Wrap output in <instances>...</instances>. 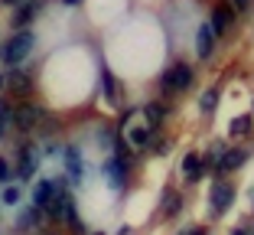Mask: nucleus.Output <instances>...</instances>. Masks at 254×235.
<instances>
[{
    "instance_id": "1",
    "label": "nucleus",
    "mask_w": 254,
    "mask_h": 235,
    "mask_svg": "<svg viewBox=\"0 0 254 235\" xmlns=\"http://www.w3.org/2000/svg\"><path fill=\"white\" fill-rule=\"evenodd\" d=\"M33 43H36V36H33L30 30H16L7 43L0 46V62H3V66H20V62H26V56L33 53Z\"/></svg>"
},
{
    "instance_id": "2",
    "label": "nucleus",
    "mask_w": 254,
    "mask_h": 235,
    "mask_svg": "<svg viewBox=\"0 0 254 235\" xmlns=\"http://www.w3.org/2000/svg\"><path fill=\"white\" fill-rule=\"evenodd\" d=\"M189 85H192V69L186 62H176V66H170L163 72V88L166 91H183Z\"/></svg>"
},
{
    "instance_id": "3",
    "label": "nucleus",
    "mask_w": 254,
    "mask_h": 235,
    "mask_svg": "<svg viewBox=\"0 0 254 235\" xmlns=\"http://www.w3.org/2000/svg\"><path fill=\"white\" fill-rule=\"evenodd\" d=\"M153 124H134V128H127L124 131V137H127V144H130V151H147L150 147V141H153Z\"/></svg>"
},
{
    "instance_id": "4",
    "label": "nucleus",
    "mask_w": 254,
    "mask_h": 235,
    "mask_svg": "<svg viewBox=\"0 0 254 235\" xmlns=\"http://www.w3.org/2000/svg\"><path fill=\"white\" fill-rule=\"evenodd\" d=\"M39 118H43V108H39V105H20V108H13V124L20 131H33L39 124Z\"/></svg>"
},
{
    "instance_id": "5",
    "label": "nucleus",
    "mask_w": 254,
    "mask_h": 235,
    "mask_svg": "<svg viewBox=\"0 0 254 235\" xmlns=\"http://www.w3.org/2000/svg\"><path fill=\"white\" fill-rule=\"evenodd\" d=\"M232 199H235V186L232 183H222L218 180L215 186H212V213H225L228 206H232Z\"/></svg>"
},
{
    "instance_id": "6",
    "label": "nucleus",
    "mask_w": 254,
    "mask_h": 235,
    "mask_svg": "<svg viewBox=\"0 0 254 235\" xmlns=\"http://www.w3.org/2000/svg\"><path fill=\"white\" fill-rule=\"evenodd\" d=\"M59 190H62V180H39L36 183V193H33V203H36L39 209H46Z\"/></svg>"
},
{
    "instance_id": "7",
    "label": "nucleus",
    "mask_w": 254,
    "mask_h": 235,
    "mask_svg": "<svg viewBox=\"0 0 254 235\" xmlns=\"http://www.w3.org/2000/svg\"><path fill=\"white\" fill-rule=\"evenodd\" d=\"M212 43H215V33L209 30V23L195 26V49H199V59H209L212 56Z\"/></svg>"
},
{
    "instance_id": "8",
    "label": "nucleus",
    "mask_w": 254,
    "mask_h": 235,
    "mask_svg": "<svg viewBox=\"0 0 254 235\" xmlns=\"http://www.w3.org/2000/svg\"><path fill=\"white\" fill-rule=\"evenodd\" d=\"M39 167V157L33 147H20V180H30Z\"/></svg>"
},
{
    "instance_id": "9",
    "label": "nucleus",
    "mask_w": 254,
    "mask_h": 235,
    "mask_svg": "<svg viewBox=\"0 0 254 235\" xmlns=\"http://www.w3.org/2000/svg\"><path fill=\"white\" fill-rule=\"evenodd\" d=\"M245 157H248L245 151H228L225 157H218V160H215V170H218V176H222V173H228V170H238L241 163H245Z\"/></svg>"
},
{
    "instance_id": "10",
    "label": "nucleus",
    "mask_w": 254,
    "mask_h": 235,
    "mask_svg": "<svg viewBox=\"0 0 254 235\" xmlns=\"http://www.w3.org/2000/svg\"><path fill=\"white\" fill-rule=\"evenodd\" d=\"M202 170H205V163H202L199 154H186V160H183V173H186V183H195L202 176Z\"/></svg>"
},
{
    "instance_id": "11",
    "label": "nucleus",
    "mask_w": 254,
    "mask_h": 235,
    "mask_svg": "<svg viewBox=\"0 0 254 235\" xmlns=\"http://www.w3.org/2000/svg\"><path fill=\"white\" fill-rule=\"evenodd\" d=\"M228 23H232V10H228V7H215V10H212V23H209V30L215 33V36H222V33L228 30Z\"/></svg>"
},
{
    "instance_id": "12",
    "label": "nucleus",
    "mask_w": 254,
    "mask_h": 235,
    "mask_svg": "<svg viewBox=\"0 0 254 235\" xmlns=\"http://www.w3.org/2000/svg\"><path fill=\"white\" fill-rule=\"evenodd\" d=\"M101 91H105L108 105L118 108V95H121V88H118V78H114L111 72H101Z\"/></svg>"
},
{
    "instance_id": "13",
    "label": "nucleus",
    "mask_w": 254,
    "mask_h": 235,
    "mask_svg": "<svg viewBox=\"0 0 254 235\" xmlns=\"http://www.w3.org/2000/svg\"><path fill=\"white\" fill-rule=\"evenodd\" d=\"M124 176H127V163H124V157H121V160H111V163H108V180H111L114 190H121V186H124Z\"/></svg>"
},
{
    "instance_id": "14",
    "label": "nucleus",
    "mask_w": 254,
    "mask_h": 235,
    "mask_svg": "<svg viewBox=\"0 0 254 235\" xmlns=\"http://www.w3.org/2000/svg\"><path fill=\"white\" fill-rule=\"evenodd\" d=\"M65 167H68V176H72L75 183L82 180V157H78L75 147H65Z\"/></svg>"
},
{
    "instance_id": "15",
    "label": "nucleus",
    "mask_w": 254,
    "mask_h": 235,
    "mask_svg": "<svg viewBox=\"0 0 254 235\" xmlns=\"http://www.w3.org/2000/svg\"><path fill=\"white\" fill-rule=\"evenodd\" d=\"M39 7H43V0H30L26 7H20V10H16V26H26V23L36 16V10H39Z\"/></svg>"
},
{
    "instance_id": "16",
    "label": "nucleus",
    "mask_w": 254,
    "mask_h": 235,
    "mask_svg": "<svg viewBox=\"0 0 254 235\" xmlns=\"http://www.w3.org/2000/svg\"><path fill=\"white\" fill-rule=\"evenodd\" d=\"M163 114H166V108L160 105V101H153V105H143V118H147V124H153V128L163 121Z\"/></svg>"
},
{
    "instance_id": "17",
    "label": "nucleus",
    "mask_w": 254,
    "mask_h": 235,
    "mask_svg": "<svg viewBox=\"0 0 254 235\" xmlns=\"http://www.w3.org/2000/svg\"><path fill=\"white\" fill-rule=\"evenodd\" d=\"M10 121H13V105H10L7 98H0V137L7 134Z\"/></svg>"
},
{
    "instance_id": "18",
    "label": "nucleus",
    "mask_w": 254,
    "mask_h": 235,
    "mask_svg": "<svg viewBox=\"0 0 254 235\" xmlns=\"http://www.w3.org/2000/svg\"><path fill=\"white\" fill-rule=\"evenodd\" d=\"M215 105H218V88H209L205 95H202V111L212 114V111H215Z\"/></svg>"
},
{
    "instance_id": "19",
    "label": "nucleus",
    "mask_w": 254,
    "mask_h": 235,
    "mask_svg": "<svg viewBox=\"0 0 254 235\" xmlns=\"http://www.w3.org/2000/svg\"><path fill=\"white\" fill-rule=\"evenodd\" d=\"M0 199H3V206H16L20 203V186H3V193H0Z\"/></svg>"
},
{
    "instance_id": "20",
    "label": "nucleus",
    "mask_w": 254,
    "mask_h": 235,
    "mask_svg": "<svg viewBox=\"0 0 254 235\" xmlns=\"http://www.w3.org/2000/svg\"><path fill=\"white\" fill-rule=\"evenodd\" d=\"M248 131H251V118L248 114H241V118L232 121V134H248Z\"/></svg>"
},
{
    "instance_id": "21",
    "label": "nucleus",
    "mask_w": 254,
    "mask_h": 235,
    "mask_svg": "<svg viewBox=\"0 0 254 235\" xmlns=\"http://www.w3.org/2000/svg\"><path fill=\"white\" fill-rule=\"evenodd\" d=\"M7 85H13V88L26 91V88H30V78L23 76V72H13V76H7Z\"/></svg>"
},
{
    "instance_id": "22",
    "label": "nucleus",
    "mask_w": 254,
    "mask_h": 235,
    "mask_svg": "<svg viewBox=\"0 0 254 235\" xmlns=\"http://www.w3.org/2000/svg\"><path fill=\"white\" fill-rule=\"evenodd\" d=\"M166 209H163V213L166 216H176V213H180V196H176V193H173V196H166Z\"/></svg>"
},
{
    "instance_id": "23",
    "label": "nucleus",
    "mask_w": 254,
    "mask_h": 235,
    "mask_svg": "<svg viewBox=\"0 0 254 235\" xmlns=\"http://www.w3.org/2000/svg\"><path fill=\"white\" fill-rule=\"evenodd\" d=\"M0 183H3V186L10 183V163H7L3 157H0Z\"/></svg>"
},
{
    "instance_id": "24",
    "label": "nucleus",
    "mask_w": 254,
    "mask_h": 235,
    "mask_svg": "<svg viewBox=\"0 0 254 235\" xmlns=\"http://www.w3.org/2000/svg\"><path fill=\"white\" fill-rule=\"evenodd\" d=\"M232 235H254V229H251V226H241V229H235Z\"/></svg>"
},
{
    "instance_id": "25",
    "label": "nucleus",
    "mask_w": 254,
    "mask_h": 235,
    "mask_svg": "<svg viewBox=\"0 0 254 235\" xmlns=\"http://www.w3.org/2000/svg\"><path fill=\"white\" fill-rule=\"evenodd\" d=\"M248 7V0H235V10H245Z\"/></svg>"
},
{
    "instance_id": "26",
    "label": "nucleus",
    "mask_w": 254,
    "mask_h": 235,
    "mask_svg": "<svg viewBox=\"0 0 254 235\" xmlns=\"http://www.w3.org/2000/svg\"><path fill=\"white\" fill-rule=\"evenodd\" d=\"M62 3H65V7H78V3H82V0H62Z\"/></svg>"
},
{
    "instance_id": "27",
    "label": "nucleus",
    "mask_w": 254,
    "mask_h": 235,
    "mask_svg": "<svg viewBox=\"0 0 254 235\" xmlns=\"http://www.w3.org/2000/svg\"><path fill=\"white\" fill-rule=\"evenodd\" d=\"M7 88V76H3V72H0V91Z\"/></svg>"
},
{
    "instance_id": "28",
    "label": "nucleus",
    "mask_w": 254,
    "mask_h": 235,
    "mask_svg": "<svg viewBox=\"0 0 254 235\" xmlns=\"http://www.w3.org/2000/svg\"><path fill=\"white\" fill-rule=\"evenodd\" d=\"M186 235H205V229H195V232H186Z\"/></svg>"
},
{
    "instance_id": "29",
    "label": "nucleus",
    "mask_w": 254,
    "mask_h": 235,
    "mask_svg": "<svg viewBox=\"0 0 254 235\" xmlns=\"http://www.w3.org/2000/svg\"><path fill=\"white\" fill-rule=\"evenodd\" d=\"M3 3H10V7H16V3H23V0H3Z\"/></svg>"
}]
</instances>
